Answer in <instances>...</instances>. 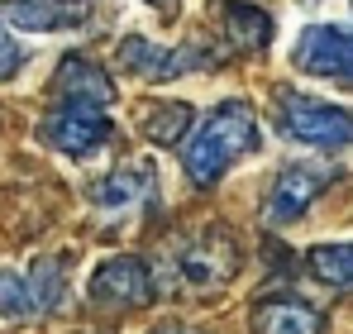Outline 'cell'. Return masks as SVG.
Returning a JSON list of instances; mask_svg holds the SVG:
<instances>
[{
    "label": "cell",
    "mask_w": 353,
    "mask_h": 334,
    "mask_svg": "<svg viewBox=\"0 0 353 334\" xmlns=\"http://www.w3.org/2000/svg\"><path fill=\"white\" fill-rule=\"evenodd\" d=\"M263 134H258V115L248 101H220L215 110L196 124V134H186L181 167L196 186H215L239 158L258 153Z\"/></svg>",
    "instance_id": "obj_1"
},
{
    "label": "cell",
    "mask_w": 353,
    "mask_h": 334,
    "mask_svg": "<svg viewBox=\"0 0 353 334\" xmlns=\"http://www.w3.org/2000/svg\"><path fill=\"white\" fill-rule=\"evenodd\" d=\"M277 129L305 144V148H349L353 144V110L315 101L305 91H282L277 96Z\"/></svg>",
    "instance_id": "obj_2"
},
{
    "label": "cell",
    "mask_w": 353,
    "mask_h": 334,
    "mask_svg": "<svg viewBox=\"0 0 353 334\" xmlns=\"http://www.w3.org/2000/svg\"><path fill=\"white\" fill-rule=\"evenodd\" d=\"M234 268H239V248L225 239V229L191 234L172 253V282H176V291H186V296L220 291L225 282L234 277Z\"/></svg>",
    "instance_id": "obj_3"
},
{
    "label": "cell",
    "mask_w": 353,
    "mask_h": 334,
    "mask_svg": "<svg viewBox=\"0 0 353 334\" xmlns=\"http://www.w3.org/2000/svg\"><path fill=\"white\" fill-rule=\"evenodd\" d=\"M110 134H115V124H110L105 106H91V101H62L58 110H48L43 124H39V139L48 148H58L67 158H81V163L96 158L110 144Z\"/></svg>",
    "instance_id": "obj_4"
},
{
    "label": "cell",
    "mask_w": 353,
    "mask_h": 334,
    "mask_svg": "<svg viewBox=\"0 0 353 334\" xmlns=\"http://www.w3.org/2000/svg\"><path fill=\"white\" fill-rule=\"evenodd\" d=\"M334 181H339V167H334V163H320V158L287 163L277 177H272V186H268L263 220H268V224H292V220H301V215L315 206V196H320L325 186H334Z\"/></svg>",
    "instance_id": "obj_5"
},
{
    "label": "cell",
    "mask_w": 353,
    "mask_h": 334,
    "mask_svg": "<svg viewBox=\"0 0 353 334\" xmlns=\"http://www.w3.org/2000/svg\"><path fill=\"white\" fill-rule=\"evenodd\" d=\"M292 67L334 86H353V34L339 24H305L292 43Z\"/></svg>",
    "instance_id": "obj_6"
},
{
    "label": "cell",
    "mask_w": 353,
    "mask_h": 334,
    "mask_svg": "<svg viewBox=\"0 0 353 334\" xmlns=\"http://www.w3.org/2000/svg\"><path fill=\"white\" fill-rule=\"evenodd\" d=\"M119 67L143 81H176L181 72L215 67V53L201 43H153L143 34H129V39H119Z\"/></svg>",
    "instance_id": "obj_7"
},
{
    "label": "cell",
    "mask_w": 353,
    "mask_h": 334,
    "mask_svg": "<svg viewBox=\"0 0 353 334\" xmlns=\"http://www.w3.org/2000/svg\"><path fill=\"white\" fill-rule=\"evenodd\" d=\"M153 291H158V282L148 273V263H143V258H129V253L96 263V273L86 282V296H91L96 306H105V311L143 306V301H153Z\"/></svg>",
    "instance_id": "obj_8"
},
{
    "label": "cell",
    "mask_w": 353,
    "mask_h": 334,
    "mask_svg": "<svg viewBox=\"0 0 353 334\" xmlns=\"http://www.w3.org/2000/svg\"><path fill=\"white\" fill-rule=\"evenodd\" d=\"M0 14L14 29L58 34V29H77L86 19V0H0Z\"/></svg>",
    "instance_id": "obj_9"
},
{
    "label": "cell",
    "mask_w": 353,
    "mask_h": 334,
    "mask_svg": "<svg viewBox=\"0 0 353 334\" xmlns=\"http://www.w3.org/2000/svg\"><path fill=\"white\" fill-rule=\"evenodd\" d=\"M53 91H58L62 101H91V106H110V101H115V81L105 77V67L91 62V57H81V53H72V57L58 62Z\"/></svg>",
    "instance_id": "obj_10"
},
{
    "label": "cell",
    "mask_w": 353,
    "mask_h": 334,
    "mask_svg": "<svg viewBox=\"0 0 353 334\" xmlns=\"http://www.w3.org/2000/svg\"><path fill=\"white\" fill-rule=\"evenodd\" d=\"M153 191H158V172H153V167L148 163H124L119 172L101 177V181L91 186V201H96L101 210H134V206H143Z\"/></svg>",
    "instance_id": "obj_11"
},
{
    "label": "cell",
    "mask_w": 353,
    "mask_h": 334,
    "mask_svg": "<svg viewBox=\"0 0 353 334\" xmlns=\"http://www.w3.org/2000/svg\"><path fill=\"white\" fill-rule=\"evenodd\" d=\"M253 334H320V311L296 301V296H272L253 306Z\"/></svg>",
    "instance_id": "obj_12"
},
{
    "label": "cell",
    "mask_w": 353,
    "mask_h": 334,
    "mask_svg": "<svg viewBox=\"0 0 353 334\" xmlns=\"http://www.w3.org/2000/svg\"><path fill=\"white\" fill-rule=\"evenodd\" d=\"M225 34H230L234 48L258 53V48H268V39H272V19H268L258 5H248V0H225Z\"/></svg>",
    "instance_id": "obj_13"
},
{
    "label": "cell",
    "mask_w": 353,
    "mask_h": 334,
    "mask_svg": "<svg viewBox=\"0 0 353 334\" xmlns=\"http://www.w3.org/2000/svg\"><path fill=\"white\" fill-rule=\"evenodd\" d=\"M191 124H196V110H191L186 101H158V106L143 110V134H148L158 148L181 144V139L191 134Z\"/></svg>",
    "instance_id": "obj_14"
},
{
    "label": "cell",
    "mask_w": 353,
    "mask_h": 334,
    "mask_svg": "<svg viewBox=\"0 0 353 334\" xmlns=\"http://www.w3.org/2000/svg\"><path fill=\"white\" fill-rule=\"evenodd\" d=\"M305 268L320 282H330V286L353 291V244H315L305 253Z\"/></svg>",
    "instance_id": "obj_15"
},
{
    "label": "cell",
    "mask_w": 353,
    "mask_h": 334,
    "mask_svg": "<svg viewBox=\"0 0 353 334\" xmlns=\"http://www.w3.org/2000/svg\"><path fill=\"white\" fill-rule=\"evenodd\" d=\"M29 296H34V306L39 311H58L62 306V296H67V273H62V258H39L34 263V273H29Z\"/></svg>",
    "instance_id": "obj_16"
},
{
    "label": "cell",
    "mask_w": 353,
    "mask_h": 334,
    "mask_svg": "<svg viewBox=\"0 0 353 334\" xmlns=\"http://www.w3.org/2000/svg\"><path fill=\"white\" fill-rule=\"evenodd\" d=\"M34 315H39V306H34V296H29V282H24V273L0 268V320L24 325V320H34Z\"/></svg>",
    "instance_id": "obj_17"
},
{
    "label": "cell",
    "mask_w": 353,
    "mask_h": 334,
    "mask_svg": "<svg viewBox=\"0 0 353 334\" xmlns=\"http://www.w3.org/2000/svg\"><path fill=\"white\" fill-rule=\"evenodd\" d=\"M29 62V53H24V43L14 39V34H5L0 29V81H10V77H19V67Z\"/></svg>",
    "instance_id": "obj_18"
},
{
    "label": "cell",
    "mask_w": 353,
    "mask_h": 334,
    "mask_svg": "<svg viewBox=\"0 0 353 334\" xmlns=\"http://www.w3.org/2000/svg\"><path fill=\"white\" fill-rule=\"evenodd\" d=\"M153 334H205V330H196V325H176V320H172V325H158Z\"/></svg>",
    "instance_id": "obj_19"
},
{
    "label": "cell",
    "mask_w": 353,
    "mask_h": 334,
    "mask_svg": "<svg viewBox=\"0 0 353 334\" xmlns=\"http://www.w3.org/2000/svg\"><path fill=\"white\" fill-rule=\"evenodd\" d=\"M153 5H158V0H153ZM163 5H168V14H172V10H176V0H163Z\"/></svg>",
    "instance_id": "obj_20"
}]
</instances>
